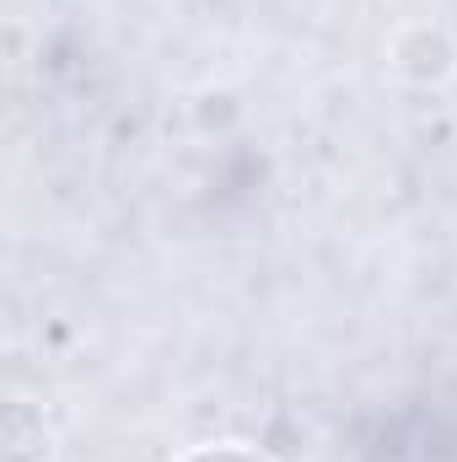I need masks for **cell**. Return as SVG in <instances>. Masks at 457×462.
I'll use <instances>...</instances> for the list:
<instances>
[{"label": "cell", "mask_w": 457, "mask_h": 462, "mask_svg": "<svg viewBox=\"0 0 457 462\" xmlns=\"http://www.w3.org/2000/svg\"><path fill=\"white\" fill-rule=\"evenodd\" d=\"M183 462H269L258 452H242V447H205V452H189Z\"/></svg>", "instance_id": "obj_1"}]
</instances>
